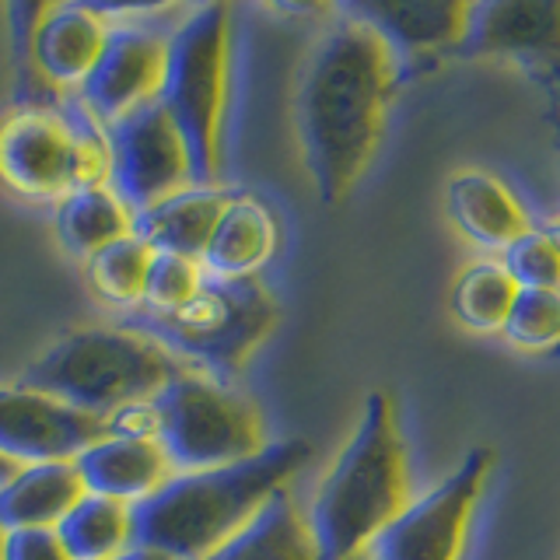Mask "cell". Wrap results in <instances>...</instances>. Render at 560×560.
Returning a JSON list of instances; mask_svg holds the SVG:
<instances>
[{"label":"cell","instance_id":"obj_33","mask_svg":"<svg viewBox=\"0 0 560 560\" xmlns=\"http://www.w3.org/2000/svg\"><path fill=\"white\" fill-rule=\"evenodd\" d=\"M18 466L14 463H8V459H0V483H4L8 477H11V472H14Z\"/></svg>","mask_w":560,"mask_h":560},{"label":"cell","instance_id":"obj_32","mask_svg":"<svg viewBox=\"0 0 560 560\" xmlns=\"http://www.w3.org/2000/svg\"><path fill=\"white\" fill-rule=\"evenodd\" d=\"M116 560H165V557H158V553H151V550H140V547H133V550H127V553L116 557Z\"/></svg>","mask_w":560,"mask_h":560},{"label":"cell","instance_id":"obj_6","mask_svg":"<svg viewBox=\"0 0 560 560\" xmlns=\"http://www.w3.org/2000/svg\"><path fill=\"white\" fill-rule=\"evenodd\" d=\"M280 308L259 277L214 280L207 277L192 302L168 315L130 312L127 323L144 337L158 340L186 368L232 385L256 350L277 329Z\"/></svg>","mask_w":560,"mask_h":560},{"label":"cell","instance_id":"obj_4","mask_svg":"<svg viewBox=\"0 0 560 560\" xmlns=\"http://www.w3.org/2000/svg\"><path fill=\"white\" fill-rule=\"evenodd\" d=\"M183 368L162 343L130 326H92L52 343L28 364L22 385L105 420L127 402L158 399Z\"/></svg>","mask_w":560,"mask_h":560},{"label":"cell","instance_id":"obj_12","mask_svg":"<svg viewBox=\"0 0 560 560\" xmlns=\"http://www.w3.org/2000/svg\"><path fill=\"white\" fill-rule=\"evenodd\" d=\"M459 60H508L560 84V0H483L469 8Z\"/></svg>","mask_w":560,"mask_h":560},{"label":"cell","instance_id":"obj_30","mask_svg":"<svg viewBox=\"0 0 560 560\" xmlns=\"http://www.w3.org/2000/svg\"><path fill=\"white\" fill-rule=\"evenodd\" d=\"M102 428L109 438H144V442H154L158 438V410L154 399L144 402H127V407L113 410L102 420Z\"/></svg>","mask_w":560,"mask_h":560},{"label":"cell","instance_id":"obj_13","mask_svg":"<svg viewBox=\"0 0 560 560\" xmlns=\"http://www.w3.org/2000/svg\"><path fill=\"white\" fill-rule=\"evenodd\" d=\"M102 434L98 417H88L60 399L32 393L25 385L0 389V459L14 466L74 463Z\"/></svg>","mask_w":560,"mask_h":560},{"label":"cell","instance_id":"obj_19","mask_svg":"<svg viewBox=\"0 0 560 560\" xmlns=\"http://www.w3.org/2000/svg\"><path fill=\"white\" fill-rule=\"evenodd\" d=\"M228 200H232V192L221 186H186L162 203L133 214V235L151 253L200 259Z\"/></svg>","mask_w":560,"mask_h":560},{"label":"cell","instance_id":"obj_15","mask_svg":"<svg viewBox=\"0 0 560 560\" xmlns=\"http://www.w3.org/2000/svg\"><path fill=\"white\" fill-rule=\"evenodd\" d=\"M445 210L455 232L480 245L483 253L498 256H504L525 232L536 228L508 183L487 168L455 172L445 186Z\"/></svg>","mask_w":560,"mask_h":560},{"label":"cell","instance_id":"obj_26","mask_svg":"<svg viewBox=\"0 0 560 560\" xmlns=\"http://www.w3.org/2000/svg\"><path fill=\"white\" fill-rule=\"evenodd\" d=\"M501 337L522 354H550L560 347V291H518Z\"/></svg>","mask_w":560,"mask_h":560},{"label":"cell","instance_id":"obj_29","mask_svg":"<svg viewBox=\"0 0 560 560\" xmlns=\"http://www.w3.org/2000/svg\"><path fill=\"white\" fill-rule=\"evenodd\" d=\"M0 560H70L57 529H18L0 536Z\"/></svg>","mask_w":560,"mask_h":560},{"label":"cell","instance_id":"obj_11","mask_svg":"<svg viewBox=\"0 0 560 560\" xmlns=\"http://www.w3.org/2000/svg\"><path fill=\"white\" fill-rule=\"evenodd\" d=\"M105 140H109V183L105 186L127 203L130 214H140L172 192L192 186L183 137L175 133L172 119L158 102L105 127Z\"/></svg>","mask_w":560,"mask_h":560},{"label":"cell","instance_id":"obj_9","mask_svg":"<svg viewBox=\"0 0 560 560\" xmlns=\"http://www.w3.org/2000/svg\"><path fill=\"white\" fill-rule=\"evenodd\" d=\"M494 466V448H472L442 483L413 498L385 525L364 560H463L472 515Z\"/></svg>","mask_w":560,"mask_h":560},{"label":"cell","instance_id":"obj_31","mask_svg":"<svg viewBox=\"0 0 560 560\" xmlns=\"http://www.w3.org/2000/svg\"><path fill=\"white\" fill-rule=\"evenodd\" d=\"M539 228H542V232L550 235V242L557 245V253H560V214H553V218H550L547 224H539Z\"/></svg>","mask_w":560,"mask_h":560},{"label":"cell","instance_id":"obj_28","mask_svg":"<svg viewBox=\"0 0 560 560\" xmlns=\"http://www.w3.org/2000/svg\"><path fill=\"white\" fill-rule=\"evenodd\" d=\"M518 291H560V253L542 228L525 232L512 249L501 256Z\"/></svg>","mask_w":560,"mask_h":560},{"label":"cell","instance_id":"obj_14","mask_svg":"<svg viewBox=\"0 0 560 560\" xmlns=\"http://www.w3.org/2000/svg\"><path fill=\"white\" fill-rule=\"evenodd\" d=\"M113 22L95 4H43L32 35L35 67L60 95H78L109 43Z\"/></svg>","mask_w":560,"mask_h":560},{"label":"cell","instance_id":"obj_27","mask_svg":"<svg viewBox=\"0 0 560 560\" xmlns=\"http://www.w3.org/2000/svg\"><path fill=\"white\" fill-rule=\"evenodd\" d=\"M203 280H207V273L200 267V259L175 256V253H151L144 298H140L137 312H148V315L179 312L186 302L197 298V291L203 288Z\"/></svg>","mask_w":560,"mask_h":560},{"label":"cell","instance_id":"obj_5","mask_svg":"<svg viewBox=\"0 0 560 560\" xmlns=\"http://www.w3.org/2000/svg\"><path fill=\"white\" fill-rule=\"evenodd\" d=\"M232 11L228 4H200L186 11L168 32L165 78L158 105L183 137L192 186H218L221 133L228 105V63H232Z\"/></svg>","mask_w":560,"mask_h":560},{"label":"cell","instance_id":"obj_2","mask_svg":"<svg viewBox=\"0 0 560 560\" xmlns=\"http://www.w3.org/2000/svg\"><path fill=\"white\" fill-rule=\"evenodd\" d=\"M305 438L270 442L259 455L203 472H172L133 508V547L165 560H203L249 525L262 504L288 490L308 463Z\"/></svg>","mask_w":560,"mask_h":560},{"label":"cell","instance_id":"obj_8","mask_svg":"<svg viewBox=\"0 0 560 560\" xmlns=\"http://www.w3.org/2000/svg\"><path fill=\"white\" fill-rule=\"evenodd\" d=\"M158 438L172 472L235 466L270 445L267 424L253 399L210 375L183 368L154 399Z\"/></svg>","mask_w":560,"mask_h":560},{"label":"cell","instance_id":"obj_16","mask_svg":"<svg viewBox=\"0 0 560 560\" xmlns=\"http://www.w3.org/2000/svg\"><path fill=\"white\" fill-rule=\"evenodd\" d=\"M74 469L81 477L84 494L109 498L127 508L148 501L172 477V466L158 442L109 434H102L98 442L88 445L74 459Z\"/></svg>","mask_w":560,"mask_h":560},{"label":"cell","instance_id":"obj_7","mask_svg":"<svg viewBox=\"0 0 560 560\" xmlns=\"http://www.w3.org/2000/svg\"><path fill=\"white\" fill-rule=\"evenodd\" d=\"M0 179L28 200H63L109 183L105 127L67 95L57 109H14L0 122Z\"/></svg>","mask_w":560,"mask_h":560},{"label":"cell","instance_id":"obj_1","mask_svg":"<svg viewBox=\"0 0 560 560\" xmlns=\"http://www.w3.org/2000/svg\"><path fill=\"white\" fill-rule=\"evenodd\" d=\"M407 63L385 35L343 8L308 49L294 92V130L315 197L337 207L375 162Z\"/></svg>","mask_w":560,"mask_h":560},{"label":"cell","instance_id":"obj_20","mask_svg":"<svg viewBox=\"0 0 560 560\" xmlns=\"http://www.w3.org/2000/svg\"><path fill=\"white\" fill-rule=\"evenodd\" d=\"M81 498L84 487L74 463L18 466L0 483V536L18 529H57Z\"/></svg>","mask_w":560,"mask_h":560},{"label":"cell","instance_id":"obj_18","mask_svg":"<svg viewBox=\"0 0 560 560\" xmlns=\"http://www.w3.org/2000/svg\"><path fill=\"white\" fill-rule=\"evenodd\" d=\"M469 8L472 4L466 0H399V4H358L350 11L368 18L407 63L413 57H452L466 39Z\"/></svg>","mask_w":560,"mask_h":560},{"label":"cell","instance_id":"obj_24","mask_svg":"<svg viewBox=\"0 0 560 560\" xmlns=\"http://www.w3.org/2000/svg\"><path fill=\"white\" fill-rule=\"evenodd\" d=\"M518 298V284L504 270L501 259H480L466 267L448 291V312L452 319L480 337H501Z\"/></svg>","mask_w":560,"mask_h":560},{"label":"cell","instance_id":"obj_21","mask_svg":"<svg viewBox=\"0 0 560 560\" xmlns=\"http://www.w3.org/2000/svg\"><path fill=\"white\" fill-rule=\"evenodd\" d=\"M203 560H319L308 512L288 490L273 494L242 533Z\"/></svg>","mask_w":560,"mask_h":560},{"label":"cell","instance_id":"obj_23","mask_svg":"<svg viewBox=\"0 0 560 560\" xmlns=\"http://www.w3.org/2000/svg\"><path fill=\"white\" fill-rule=\"evenodd\" d=\"M57 536L70 560H116L133 550V508L84 494L60 518Z\"/></svg>","mask_w":560,"mask_h":560},{"label":"cell","instance_id":"obj_3","mask_svg":"<svg viewBox=\"0 0 560 560\" xmlns=\"http://www.w3.org/2000/svg\"><path fill=\"white\" fill-rule=\"evenodd\" d=\"M413 501L407 438L389 393H368L354 434L315 487L308 525L319 560H364L375 536Z\"/></svg>","mask_w":560,"mask_h":560},{"label":"cell","instance_id":"obj_25","mask_svg":"<svg viewBox=\"0 0 560 560\" xmlns=\"http://www.w3.org/2000/svg\"><path fill=\"white\" fill-rule=\"evenodd\" d=\"M151 249L137 235H127L88 259V284L109 308L137 312L144 298Z\"/></svg>","mask_w":560,"mask_h":560},{"label":"cell","instance_id":"obj_17","mask_svg":"<svg viewBox=\"0 0 560 560\" xmlns=\"http://www.w3.org/2000/svg\"><path fill=\"white\" fill-rule=\"evenodd\" d=\"M280 245L277 218L253 192H232L214 224L200 267L214 280H249L273 259Z\"/></svg>","mask_w":560,"mask_h":560},{"label":"cell","instance_id":"obj_22","mask_svg":"<svg viewBox=\"0 0 560 560\" xmlns=\"http://www.w3.org/2000/svg\"><path fill=\"white\" fill-rule=\"evenodd\" d=\"M57 235L74 256L92 259L105 245L133 235V214L109 186L78 189L60 200Z\"/></svg>","mask_w":560,"mask_h":560},{"label":"cell","instance_id":"obj_10","mask_svg":"<svg viewBox=\"0 0 560 560\" xmlns=\"http://www.w3.org/2000/svg\"><path fill=\"white\" fill-rule=\"evenodd\" d=\"M95 8L113 22V32L92 74L78 88V98L102 127H113L122 116L158 102L172 28L154 25L151 8Z\"/></svg>","mask_w":560,"mask_h":560}]
</instances>
